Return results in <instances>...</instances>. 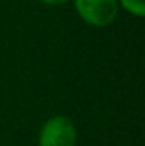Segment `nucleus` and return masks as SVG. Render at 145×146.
I'll list each match as a JSON object with an SVG mask.
<instances>
[{"label": "nucleus", "mask_w": 145, "mask_h": 146, "mask_svg": "<svg viewBox=\"0 0 145 146\" xmlns=\"http://www.w3.org/2000/svg\"><path fill=\"white\" fill-rule=\"evenodd\" d=\"M118 5L135 17H145V0H118Z\"/></svg>", "instance_id": "3"}, {"label": "nucleus", "mask_w": 145, "mask_h": 146, "mask_svg": "<svg viewBox=\"0 0 145 146\" xmlns=\"http://www.w3.org/2000/svg\"><path fill=\"white\" fill-rule=\"evenodd\" d=\"M79 17L91 27H108L119 12L118 0H73Z\"/></svg>", "instance_id": "2"}, {"label": "nucleus", "mask_w": 145, "mask_h": 146, "mask_svg": "<svg viewBox=\"0 0 145 146\" xmlns=\"http://www.w3.org/2000/svg\"><path fill=\"white\" fill-rule=\"evenodd\" d=\"M39 2L44 3V5H63V3H67L70 0H39Z\"/></svg>", "instance_id": "4"}, {"label": "nucleus", "mask_w": 145, "mask_h": 146, "mask_svg": "<svg viewBox=\"0 0 145 146\" xmlns=\"http://www.w3.org/2000/svg\"><path fill=\"white\" fill-rule=\"evenodd\" d=\"M38 146H77V127L67 115H53L39 129Z\"/></svg>", "instance_id": "1"}]
</instances>
